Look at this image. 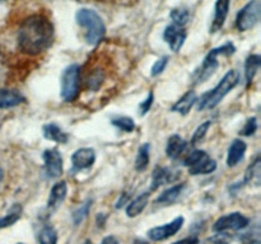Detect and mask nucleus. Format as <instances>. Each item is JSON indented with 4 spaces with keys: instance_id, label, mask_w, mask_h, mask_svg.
<instances>
[{
    "instance_id": "obj_1",
    "label": "nucleus",
    "mask_w": 261,
    "mask_h": 244,
    "mask_svg": "<svg viewBox=\"0 0 261 244\" xmlns=\"http://www.w3.org/2000/svg\"><path fill=\"white\" fill-rule=\"evenodd\" d=\"M54 42V25L46 15L33 14L23 20L18 30V46L28 55H38Z\"/></svg>"
},
{
    "instance_id": "obj_2",
    "label": "nucleus",
    "mask_w": 261,
    "mask_h": 244,
    "mask_svg": "<svg viewBox=\"0 0 261 244\" xmlns=\"http://www.w3.org/2000/svg\"><path fill=\"white\" fill-rule=\"evenodd\" d=\"M240 81V74L236 70L227 71L226 75L222 78V80L214 86L212 90L206 92L205 94L201 96V98L198 102V109L203 111V109H212L216 108L224 97L229 93L233 88H236L237 84Z\"/></svg>"
},
{
    "instance_id": "obj_3",
    "label": "nucleus",
    "mask_w": 261,
    "mask_h": 244,
    "mask_svg": "<svg viewBox=\"0 0 261 244\" xmlns=\"http://www.w3.org/2000/svg\"><path fill=\"white\" fill-rule=\"evenodd\" d=\"M76 23L86 29V40L89 45H98L106 33L102 18L92 9H79L75 15Z\"/></svg>"
},
{
    "instance_id": "obj_4",
    "label": "nucleus",
    "mask_w": 261,
    "mask_h": 244,
    "mask_svg": "<svg viewBox=\"0 0 261 244\" xmlns=\"http://www.w3.org/2000/svg\"><path fill=\"white\" fill-rule=\"evenodd\" d=\"M234 51H236V47H234L233 43L231 42H227L224 43L223 46H221V47L213 48V50L209 51L208 55H206L205 58H204L200 68L194 73L193 75L194 83L200 84V83H204L205 80H208V79L216 73L217 69H218L219 56H231L233 55Z\"/></svg>"
},
{
    "instance_id": "obj_5",
    "label": "nucleus",
    "mask_w": 261,
    "mask_h": 244,
    "mask_svg": "<svg viewBox=\"0 0 261 244\" xmlns=\"http://www.w3.org/2000/svg\"><path fill=\"white\" fill-rule=\"evenodd\" d=\"M184 165L191 175L211 174L217 169L216 160L212 159L204 150H193L189 152L184 160Z\"/></svg>"
},
{
    "instance_id": "obj_6",
    "label": "nucleus",
    "mask_w": 261,
    "mask_h": 244,
    "mask_svg": "<svg viewBox=\"0 0 261 244\" xmlns=\"http://www.w3.org/2000/svg\"><path fill=\"white\" fill-rule=\"evenodd\" d=\"M79 83H81V66L71 64L64 70L61 76V98L66 103L75 101L79 94Z\"/></svg>"
},
{
    "instance_id": "obj_7",
    "label": "nucleus",
    "mask_w": 261,
    "mask_h": 244,
    "mask_svg": "<svg viewBox=\"0 0 261 244\" xmlns=\"http://www.w3.org/2000/svg\"><path fill=\"white\" fill-rule=\"evenodd\" d=\"M261 13L260 0H251L239 12L236 17V28L240 32H246L259 23Z\"/></svg>"
},
{
    "instance_id": "obj_8",
    "label": "nucleus",
    "mask_w": 261,
    "mask_h": 244,
    "mask_svg": "<svg viewBox=\"0 0 261 244\" xmlns=\"http://www.w3.org/2000/svg\"><path fill=\"white\" fill-rule=\"evenodd\" d=\"M250 220L241 212H231L228 215L221 216L218 220L214 223L213 230L217 233H226V231H236L242 230L247 228Z\"/></svg>"
},
{
    "instance_id": "obj_9",
    "label": "nucleus",
    "mask_w": 261,
    "mask_h": 244,
    "mask_svg": "<svg viewBox=\"0 0 261 244\" xmlns=\"http://www.w3.org/2000/svg\"><path fill=\"white\" fill-rule=\"evenodd\" d=\"M184 221H185V219L182 216H177V218H175L172 221L165 224V225L152 228L150 230H148V238L153 241L166 240V239L175 235L182 228Z\"/></svg>"
},
{
    "instance_id": "obj_10",
    "label": "nucleus",
    "mask_w": 261,
    "mask_h": 244,
    "mask_svg": "<svg viewBox=\"0 0 261 244\" xmlns=\"http://www.w3.org/2000/svg\"><path fill=\"white\" fill-rule=\"evenodd\" d=\"M43 169L48 178H58L63 174V158L56 149H46L42 154Z\"/></svg>"
},
{
    "instance_id": "obj_11",
    "label": "nucleus",
    "mask_w": 261,
    "mask_h": 244,
    "mask_svg": "<svg viewBox=\"0 0 261 244\" xmlns=\"http://www.w3.org/2000/svg\"><path fill=\"white\" fill-rule=\"evenodd\" d=\"M163 38L173 52H178L186 41V30L177 24L167 25L163 33Z\"/></svg>"
},
{
    "instance_id": "obj_12",
    "label": "nucleus",
    "mask_w": 261,
    "mask_h": 244,
    "mask_svg": "<svg viewBox=\"0 0 261 244\" xmlns=\"http://www.w3.org/2000/svg\"><path fill=\"white\" fill-rule=\"evenodd\" d=\"M96 162V151L92 147H81L71 155V164L74 170L89 169Z\"/></svg>"
},
{
    "instance_id": "obj_13",
    "label": "nucleus",
    "mask_w": 261,
    "mask_h": 244,
    "mask_svg": "<svg viewBox=\"0 0 261 244\" xmlns=\"http://www.w3.org/2000/svg\"><path fill=\"white\" fill-rule=\"evenodd\" d=\"M246 149H247V145L244 140L241 139L233 140L228 147L227 165H228V167H236L241 160H244Z\"/></svg>"
},
{
    "instance_id": "obj_14",
    "label": "nucleus",
    "mask_w": 261,
    "mask_h": 244,
    "mask_svg": "<svg viewBox=\"0 0 261 244\" xmlns=\"http://www.w3.org/2000/svg\"><path fill=\"white\" fill-rule=\"evenodd\" d=\"M66 193H68V186H66L65 180H61L54 185V187L51 188L50 197L47 201V207L51 211H55L60 207L61 203L64 202L66 197Z\"/></svg>"
},
{
    "instance_id": "obj_15",
    "label": "nucleus",
    "mask_w": 261,
    "mask_h": 244,
    "mask_svg": "<svg viewBox=\"0 0 261 244\" xmlns=\"http://www.w3.org/2000/svg\"><path fill=\"white\" fill-rule=\"evenodd\" d=\"M229 3L231 0H217L216 3V12H214V19L212 23L211 32L216 33L223 28L224 22L227 19L229 10Z\"/></svg>"
},
{
    "instance_id": "obj_16",
    "label": "nucleus",
    "mask_w": 261,
    "mask_h": 244,
    "mask_svg": "<svg viewBox=\"0 0 261 244\" xmlns=\"http://www.w3.org/2000/svg\"><path fill=\"white\" fill-rule=\"evenodd\" d=\"M198 102V96L194 90H188L175 104L172 106V112L176 113H180L182 116H186L189 112L191 111V108L194 107V104Z\"/></svg>"
},
{
    "instance_id": "obj_17",
    "label": "nucleus",
    "mask_w": 261,
    "mask_h": 244,
    "mask_svg": "<svg viewBox=\"0 0 261 244\" xmlns=\"http://www.w3.org/2000/svg\"><path fill=\"white\" fill-rule=\"evenodd\" d=\"M24 102V97L17 90L0 89V108H13Z\"/></svg>"
},
{
    "instance_id": "obj_18",
    "label": "nucleus",
    "mask_w": 261,
    "mask_h": 244,
    "mask_svg": "<svg viewBox=\"0 0 261 244\" xmlns=\"http://www.w3.org/2000/svg\"><path fill=\"white\" fill-rule=\"evenodd\" d=\"M105 81H106V73L103 69L94 68L87 74L86 88L91 92H97L102 88Z\"/></svg>"
},
{
    "instance_id": "obj_19",
    "label": "nucleus",
    "mask_w": 261,
    "mask_h": 244,
    "mask_svg": "<svg viewBox=\"0 0 261 244\" xmlns=\"http://www.w3.org/2000/svg\"><path fill=\"white\" fill-rule=\"evenodd\" d=\"M186 149V141L180 136V135H172L168 139L167 146H166V154L170 159H177L182 155Z\"/></svg>"
},
{
    "instance_id": "obj_20",
    "label": "nucleus",
    "mask_w": 261,
    "mask_h": 244,
    "mask_svg": "<svg viewBox=\"0 0 261 244\" xmlns=\"http://www.w3.org/2000/svg\"><path fill=\"white\" fill-rule=\"evenodd\" d=\"M149 192H143L142 195H139L138 197H135L134 200L130 201L129 205L126 207V215L129 218H135V216L140 215V214L144 211V208L147 207L148 201H149Z\"/></svg>"
},
{
    "instance_id": "obj_21",
    "label": "nucleus",
    "mask_w": 261,
    "mask_h": 244,
    "mask_svg": "<svg viewBox=\"0 0 261 244\" xmlns=\"http://www.w3.org/2000/svg\"><path fill=\"white\" fill-rule=\"evenodd\" d=\"M42 134L45 139L59 142V144H65L69 139L68 134L64 132L63 130L55 124H46L45 126L42 127Z\"/></svg>"
},
{
    "instance_id": "obj_22",
    "label": "nucleus",
    "mask_w": 261,
    "mask_h": 244,
    "mask_svg": "<svg viewBox=\"0 0 261 244\" xmlns=\"http://www.w3.org/2000/svg\"><path fill=\"white\" fill-rule=\"evenodd\" d=\"M184 188H185V185H182V183L167 188V190H165L158 196L157 200H155V203H158V205H171L175 201H177V198L182 193Z\"/></svg>"
},
{
    "instance_id": "obj_23",
    "label": "nucleus",
    "mask_w": 261,
    "mask_h": 244,
    "mask_svg": "<svg viewBox=\"0 0 261 244\" xmlns=\"http://www.w3.org/2000/svg\"><path fill=\"white\" fill-rule=\"evenodd\" d=\"M173 180L172 172L168 168L165 167H155L152 173V191L157 190L161 186L170 183Z\"/></svg>"
},
{
    "instance_id": "obj_24",
    "label": "nucleus",
    "mask_w": 261,
    "mask_h": 244,
    "mask_svg": "<svg viewBox=\"0 0 261 244\" xmlns=\"http://www.w3.org/2000/svg\"><path fill=\"white\" fill-rule=\"evenodd\" d=\"M260 179H261V159L259 157L251 163L249 168L246 170V174H245V182L249 183V185H255L260 186Z\"/></svg>"
},
{
    "instance_id": "obj_25",
    "label": "nucleus",
    "mask_w": 261,
    "mask_h": 244,
    "mask_svg": "<svg viewBox=\"0 0 261 244\" xmlns=\"http://www.w3.org/2000/svg\"><path fill=\"white\" fill-rule=\"evenodd\" d=\"M260 65L261 57L259 55H251L247 57L246 63H245V78H246L247 84H250L254 80L255 75L259 71Z\"/></svg>"
},
{
    "instance_id": "obj_26",
    "label": "nucleus",
    "mask_w": 261,
    "mask_h": 244,
    "mask_svg": "<svg viewBox=\"0 0 261 244\" xmlns=\"http://www.w3.org/2000/svg\"><path fill=\"white\" fill-rule=\"evenodd\" d=\"M149 151H150V145L148 142L143 144L139 147L137 154V159H135V169L138 172H143V170L147 169L148 164H149Z\"/></svg>"
},
{
    "instance_id": "obj_27",
    "label": "nucleus",
    "mask_w": 261,
    "mask_h": 244,
    "mask_svg": "<svg viewBox=\"0 0 261 244\" xmlns=\"http://www.w3.org/2000/svg\"><path fill=\"white\" fill-rule=\"evenodd\" d=\"M20 215H22V207H20V205H17V203H15V205L8 211L7 215L0 218V229L8 228V226L17 223L20 219Z\"/></svg>"
},
{
    "instance_id": "obj_28",
    "label": "nucleus",
    "mask_w": 261,
    "mask_h": 244,
    "mask_svg": "<svg viewBox=\"0 0 261 244\" xmlns=\"http://www.w3.org/2000/svg\"><path fill=\"white\" fill-rule=\"evenodd\" d=\"M40 244H58V234L51 225H45L38 233Z\"/></svg>"
},
{
    "instance_id": "obj_29",
    "label": "nucleus",
    "mask_w": 261,
    "mask_h": 244,
    "mask_svg": "<svg viewBox=\"0 0 261 244\" xmlns=\"http://www.w3.org/2000/svg\"><path fill=\"white\" fill-rule=\"evenodd\" d=\"M111 124L124 132H132L135 130V122L132 117H127V116L114 117V118H111Z\"/></svg>"
},
{
    "instance_id": "obj_30",
    "label": "nucleus",
    "mask_w": 261,
    "mask_h": 244,
    "mask_svg": "<svg viewBox=\"0 0 261 244\" xmlns=\"http://www.w3.org/2000/svg\"><path fill=\"white\" fill-rule=\"evenodd\" d=\"M171 19L173 20V24L184 27L190 19V13L186 8H176L171 12Z\"/></svg>"
},
{
    "instance_id": "obj_31",
    "label": "nucleus",
    "mask_w": 261,
    "mask_h": 244,
    "mask_svg": "<svg viewBox=\"0 0 261 244\" xmlns=\"http://www.w3.org/2000/svg\"><path fill=\"white\" fill-rule=\"evenodd\" d=\"M232 236L228 233H218L205 238L204 240H199L198 244H231Z\"/></svg>"
},
{
    "instance_id": "obj_32",
    "label": "nucleus",
    "mask_w": 261,
    "mask_h": 244,
    "mask_svg": "<svg viewBox=\"0 0 261 244\" xmlns=\"http://www.w3.org/2000/svg\"><path fill=\"white\" fill-rule=\"evenodd\" d=\"M92 201H86L82 206H79L75 211L73 212V221H74V225H81L82 221L87 218L89 212V208H91L92 205Z\"/></svg>"
},
{
    "instance_id": "obj_33",
    "label": "nucleus",
    "mask_w": 261,
    "mask_h": 244,
    "mask_svg": "<svg viewBox=\"0 0 261 244\" xmlns=\"http://www.w3.org/2000/svg\"><path fill=\"white\" fill-rule=\"evenodd\" d=\"M211 125H212V121H205L204 124H201L200 126L195 130V132H194L193 139H191V144L196 145L198 142H200L201 140L205 137V135H206V132H208Z\"/></svg>"
},
{
    "instance_id": "obj_34",
    "label": "nucleus",
    "mask_w": 261,
    "mask_h": 244,
    "mask_svg": "<svg viewBox=\"0 0 261 244\" xmlns=\"http://www.w3.org/2000/svg\"><path fill=\"white\" fill-rule=\"evenodd\" d=\"M256 130H257V119L256 117H251V118L247 119L246 124H245V127L241 130L240 134L244 135V136H251V135H254L255 132H256Z\"/></svg>"
},
{
    "instance_id": "obj_35",
    "label": "nucleus",
    "mask_w": 261,
    "mask_h": 244,
    "mask_svg": "<svg viewBox=\"0 0 261 244\" xmlns=\"http://www.w3.org/2000/svg\"><path fill=\"white\" fill-rule=\"evenodd\" d=\"M167 64H168L167 56H163V57L158 58V60L154 63V65L152 66V70H150V74H152V76H158L160 74H162L163 71H165Z\"/></svg>"
},
{
    "instance_id": "obj_36",
    "label": "nucleus",
    "mask_w": 261,
    "mask_h": 244,
    "mask_svg": "<svg viewBox=\"0 0 261 244\" xmlns=\"http://www.w3.org/2000/svg\"><path fill=\"white\" fill-rule=\"evenodd\" d=\"M153 99H154V96H153V93L150 92V93L148 94L147 99H145V101H143L142 103L139 104V111H140V114H142V116H144V114L147 113V112H149V109L152 108Z\"/></svg>"
},
{
    "instance_id": "obj_37",
    "label": "nucleus",
    "mask_w": 261,
    "mask_h": 244,
    "mask_svg": "<svg viewBox=\"0 0 261 244\" xmlns=\"http://www.w3.org/2000/svg\"><path fill=\"white\" fill-rule=\"evenodd\" d=\"M199 243V238L198 236H189V238H185V239H181V240H177L175 241V243L172 244H198Z\"/></svg>"
},
{
    "instance_id": "obj_38",
    "label": "nucleus",
    "mask_w": 261,
    "mask_h": 244,
    "mask_svg": "<svg viewBox=\"0 0 261 244\" xmlns=\"http://www.w3.org/2000/svg\"><path fill=\"white\" fill-rule=\"evenodd\" d=\"M101 244H119V240H117L114 235H109L106 236V238H103Z\"/></svg>"
},
{
    "instance_id": "obj_39",
    "label": "nucleus",
    "mask_w": 261,
    "mask_h": 244,
    "mask_svg": "<svg viewBox=\"0 0 261 244\" xmlns=\"http://www.w3.org/2000/svg\"><path fill=\"white\" fill-rule=\"evenodd\" d=\"M3 177H4V174H3V170L0 169V183H2V180H3Z\"/></svg>"
},
{
    "instance_id": "obj_40",
    "label": "nucleus",
    "mask_w": 261,
    "mask_h": 244,
    "mask_svg": "<svg viewBox=\"0 0 261 244\" xmlns=\"http://www.w3.org/2000/svg\"><path fill=\"white\" fill-rule=\"evenodd\" d=\"M83 244H92V243H91V240H87V241H84Z\"/></svg>"
},
{
    "instance_id": "obj_41",
    "label": "nucleus",
    "mask_w": 261,
    "mask_h": 244,
    "mask_svg": "<svg viewBox=\"0 0 261 244\" xmlns=\"http://www.w3.org/2000/svg\"><path fill=\"white\" fill-rule=\"evenodd\" d=\"M252 244H259V241H254V243H252Z\"/></svg>"
},
{
    "instance_id": "obj_42",
    "label": "nucleus",
    "mask_w": 261,
    "mask_h": 244,
    "mask_svg": "<svg viewBox=\"0 0 261 244\" xmlns=\"http://www.w3.org/2000/svg\"><path fill=\"white\" fill-rule=\"evenodd\" d=\"M17 244H23V243H17Z\"/></svg>"
},
{
    "instance_id": "obj_43",
    "label": "nucleus",
    "mask_w": 261,
    "mask_h": 244,
    "mask_svg": "<svg viewBox=\"0 0 261 244\" xmlns=\"http://www.w3.org/2000/svg\"><path fill=\"white\" fill-rule=\"evenodd\" d=\"M0 2H3V0H0Z\"/></svg>"
}]
</instances>
